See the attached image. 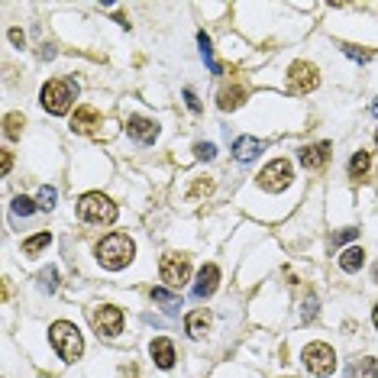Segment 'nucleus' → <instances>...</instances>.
<instances>
[{
    "mask_svg": "<svg viewBox=\"0 0 378 378\" xmlns=\"http://www.w3.org/2000/svg\"><path fill=\"white\" fill-rule=\"evenodd\" d=\"M130 259H133V240L123 236V233H110L107 240L97 243V262L104 269H123Z\"/></svg>",
    "mask_w": 378,
    "mask_h": 378,
    "instance_id": "1",
    "label": "nucleus"
},
{
    "mask_svg": "<svg viewBox=\"0 0 378 378\" xmlns=\"http://www.w3.org/2000/svg\"><path fill=\"white\" fill-rule=\"evenodd\" d=\"M52 346H55V352L65 362H74V359L81 356V349H84V343H81V333L74 323H68V320H58V323H52Z\"/></svg>",
    "mask_w": 378,
    "mask_h": 378,
    "instance_id": "2",
    "label": "nucleus"
},
{
    "mask_svg": "<svg viewBox=\"0 0 378 378\" xmlns=\"http://www.w3.org/2000/svg\"><path fill=\"white\" fill-rule=\"evenodd\" d=\"M78 217L84 223H113L116 220V204L104 194H84L78 201Z\"/></svg>",
    "mask_w": 378,
    "mask_h": 378,
    "instance_id": "3",
    "label": "nucleus"
},
{
    "mask_svg": "<svg viewBox=\"0 0 378 378\" xmlns=\"http://www.w3.org/2000/svg\"><path fill=\"white\" fill-rule=\"evenodd\" d=\"M72 101H74V84H72V81L55 78V81H49V84L43 87V107L49 110V113H55V116L68 113V110H72Z\"/></svg>",
    "mask_w": 378,
    "mask_h": 378,
    "instance_id": "4",
    "label": "nucleus"
},
{
    "mask_svg": "<svg viewBox=\"0 0 378 378\" xmlns=\"http://www.w3.org/2000/svg\"><path fill=\"white\" fill-rule=\"evenodd\" d=\"M159 275L168 288H182L184 282L191 278V259L182 252H168L162 255V265H159Z\"/></svg>",
    "mask_w": 378,
    "mask_h": 378,
    "instance_id": "5",
    "label": "nucleus"
},
{
    "mask_svg": "<svg viewBox=\"0 0 378 378\" xmlns=\"http://www.w3.org/2000/svg\"><path fill=\"white\" fill-rule=\"evenodd\" d=\"M91 323H94L97 336L113 340V336H120V330H123V311H120V307H113V304L94 307V311H91Z\"/></svg>",
    "mask_w": 378,
    "mask_h": 378,
    "instance_id": "6",
    "label": "nucleus"
},
{
    "mask_svg": "<svg viewBox=\"0 0 378 378\" xmlns=\"http://www.w3.org/2000/svg\"><path fill=\"white\" fill-rule=\"evenodd\" d=\"M304 365L313 372V375H330L336 369V356L327 343H311L304 346Z\"/></svg>",
    "mask_w": 378,
    "mask_h": 378,
    "instance_id": "7",
    "label": "nucleus"
},
{
    "mask_svg": "<svg viewBox=\"0 0 378 378\" xmlns=\"http://www.w3.org/2000/svg\"><path fill=\"white\" fill-rule=\"evenodd\" d=\"M291 178H294V172H291V162L288 159H275L272 165L262 168L259 184L265 191H282V188H288V184H291Z\"/></svg>",
    "mask_w": 378,
    "mask_h": 378,
    "instance_id": "8",
    "label": "nucleus"
},
{
    "mask_svg": "<svg viewBox=\"0 0 378 378\" xmlns=\"http://www.w3.org/2000/svg\"><path fill=\"white\" fill-rule=\"evenodd\" d=\"M288 87L294 91V94H307V91H313L317 87V68L307 65V62H294L288 72Z\"/></svg>",
    "mask_w": 378,
    "mask_h": 378,
    "instance_id": "9",
    "label": "nucleus"
},
{
    "mask_svg": "<svg viewBox=\"0 0 378 378\" xmlns=\"http://www.w3.org/2000/svg\"><path fill=\"white\" fill-rule=\"evenodd\" d=\"M126 133H130L136 143L149 145V143H155V136H159V123H155V120H145V116H130Z\"/></svg>",
    "mask_w": 378,
    "mask_h": 378,
    "instance_id": "10",
    "label": "nucleus"
},
{
    "mask_svg": "<svg viewBox=\"0 0 378 378\" xmlns=\"http://www.w3.org/2000/svg\"><path fill=\"white\" fill-rule=\"evenodd\" d=\"M220 284V269L217 265H204L197 272V284H194V298H211Z\"/></svg>",
    "mask_w": 378,
    "mask_h": 378,
    "instance_id": "11",
    "label": "nucleus"
},
{
    "mask_svg": "<svg viewBox=\"0 0 378 378\" xmlns=\"http://www.w3.org/2000/svg\"><path fill=\"white\" fill-rule=\"evenodd\" d=\"M149 352H152V359H155V365H159V369H172L174 365V346H172V340H165V336H159V340H152V349H149Z\"/></svg>",
    "mask_w": 378,
    "mask_h": 378,
    "instance_id": "12",
    "label": "nucleus"
},
{
    "mask_svg": "<svg viewBox=\"0 0 378 378\" xmlns=\"http://www.w3.org/2000/svg\"><path fill=\"white\" fill-rule=\"evenodd\" d=\"M330 159V143H317V145H304L301 149V165L304 168H320Z\"/></svg>",
    "mask_w": 378,
    "mask_h": 378,
    "instance_id": "13",
    "label": "nucleus"
},
{
    "mask_svg": "<svg viewBox=\"0 0 378 378\" xmlns=\"http://www.w3.org/2000/svg\"><path fill=\"white\" fill-rule=\"evenodd\" d=\"M97 123H101V113H97L94 107H81V110H74V116H72L74 133H91Z\"/></svg>",
    "mask_w": 378,
    "mask_h": 378,
    "instance_id": "14",
    "label": "nucleus"
},
{
    "mask_svg": "<svg viewBox=\"0 0 378 378\" xmlns=\"http://www.w3.org/2000/svg\"><path fill=\"white\" fill-rule=\"evenodd\" d=\"M246 101V87L243 84H230V87H220V94H217V104L220 110H236L240 104Z\"/></svg>",
    "mask_w": 378,
    "mask_h": 378,
    "instance_id": "15",
    "label": "nucleus"
},
{
    "mask_svg": "<svg viewBox=\"0 0 378 378\" xmlns=\"http://www.w3.org/2000/svg\"><path fill=\"white\" fill-rule=\"evenodd\" d=\"M262 149H265V145H262L259 139H252V136H240L236 143H233V155H236L240 162H252Z\"/></svg>",
    "mask_w": 378,
    "mask_h": 378,
    "instance_id": "16",
    "label": "nucleus"
},
{
    "mask_svg": "<svg viewBox=\"0 0 378 378\" xmlns=\"http://www.w3.org/2000/svg\"><path fill=\"white\" fill-rule=\"evenodd\" d=\"M188 336H194V340H201L204 333H207V327H211V313L207 311H194V313H188Z\"/></svg>",
    "mask_w": 378,
    "mask_h": 378,
    "instance_id": "17",
    "label": "nucleus"
},
{
    "mask_svg": "<svg viewBox=\"0 0 378 378\" xmlns=\"http://www.w3.org/2000/svg\"><path fill=\"white\" fill-rule=\"evenodd\" d=\"M365 265V252L359 246H352V249H346V252L340 255V269L343 272H349V275H352V272H359Z\"/></svg>",
    "mask_w": 378,
    "mask_h": 378,
    "instance_id": "18",
    "label": "nucleus"
},
{
    "mask_svg": "<svg viewBox=\"0 0 378 378\" xmlns=\"http://www.w3.org/2000/svg\"><path fill=\"white\" fill-rule=\"evenodd\" d=\"M369 168H372V159H369V152H362L359 149L352 159H349V178H356V182H362L365 174H369Z\"/></svg>",
    "mask_w": 378,
    "mask_h": 378,
    "instance_id": "19",
    "label": "nucleus"
},
{
    "mask_svg": "<svg viewBox=\"0 0 378 378\" xmlns=\"http://www.w3.org/2000/svg\"><path fill=\"white\" fill-rule=\"evenodd\" d=\"M349 378H378V362L375 359H359V362L349 369Z\"/></svg>",
    "mask_w": 378,
    "mask_h": 378,
    "instance_id": "20",
    "label": "nucleus"
},
{
    "mask_svg": "<svg viewBox=\"0 0 378 378\" xmlns=\"http://www.w3.org/2000/svg\"><path fill=\"white\" fill-rule=\"evenodd\" d=\"M49 243H52L49 233H39V236H33V240L23 243V252H26V255H39L45 246H49Z\"/></svg>",
    "mask_w": 378,
    "mask_h": 378,
    "instance_id": "21",
    "label": "nucleus"
},
{
    "mask_svg": "<svg viewBox=\"0 0 378 378\" xmlns=\"http://www.w3.org/2000/svg\"><path fill=\"white\" fill-rule=\"evenodd\" d=\"M152 301H159V304H165V311L172 313V311H178V307H182V298H178V294H168L165 288H155L152 291Z\"/></svg>",
    "mask_w": 378,
    "mask_h": 378,
    "instance_id": "22",
    "label": "nucleus"
},
{
    "mask_svg": "<svg viewBox=\"0 0 378 378\" xmlns=\"http://www.w3.org/2000/svg\"><path fill=\"white\" fill-rule=\"evenodd\" d=\"M55 201H58V191L45 184V188L39 191V207H43V211H52V207H55Z\"/></svg>",
    "mask_w": 378,
    "mask_h": 378,
    "instance_id": "23",
    "label": "nucleus"
},
{
    "mask_svg": "<svg viewBox=\"0 0 378 378\" xmlns=\"http://www.w3.org/2000/svg\"><path fill=\"white\" fill-rule=\"evenodd\" d=\"M13 211L20 213V217H29V213L36 211V207H33V201H29V197H16V201H13Z\"/></svg>",
    "mask_w": 378,
    "mask_h": 378,
    "instance_id": "24",
    "label": "nucleus"
},
{
    "mask_svg": "<svg viewBox=\"0 0 378 378\" xmlns=\"http://www.w3.org/2000/svg\"><path fill=\"white\" fill-rule=\"evenodd\" d=\"M194 152L201 155V159H213V155H217V145H213V143H197Z\"/></svg>",
    "mask_w": 378,
    "mask_h": 378,
    "instance_id": "25",
    "label": "nucleus"
},
{
    "mask_svg": "<svg viewBox=\"0 0 378 378\" xmlns=\"http://www.w3.org/2000/svg\"><path fill=\"white\" fill-rule=\"evenodd\" d=\"M39 282H43V284H45V288H49V291H55V284H58V272H55V269L43 272V275H39Z\"/></svg>",
    "mask_w": 378,
    "mask_h": 378,
    "instance_id": "26",
    "label": "nucleus"
},
{
    "mask_svg": "<svg viewBox=\"0 0 378 378\" xmlns=\"http://www.w3.org/2000/svg\"><path fill=\"white\" fill-rule=\"evenodd\" d=\"M301 317H304V320H313V317H317V301H307V304H304V311H301Z\"/></svg>",
    "mask_w": 378,
    "mask_h": 378,
    "instance_id": "27",
    "label": "nucleus"
},
{
    "mask_svg": "<svg viewBox=\"0 0 378 378\" xmlns=\"http://www.w3.org/2000/svg\"><path fill=\"white\" fill-rule=\"evenodd\" d=\"M346 55L349 58H359V62H369V58H372L369 52H359V49H352V45H346Z\"/></svg>",
    "mask_w": 378,
    "mask_h": 378,
    "instance_id": "28",
    "label": "nucleus"
},
{
    "mask_svg": "<svg viewBox=\"0 0 378 378\" xmlns=\"http://www.w3.org/2000/svg\"><path fill=\"white\" fill-rule=\"evenodd\" d=\"M20 116H7V136H16V133H20Z\"/></svg>",
    "mask_w": 378,
    "mask_h": 378,
    "instance_id": "29",
    "label": "nucleus"
},
{
    "mask_svg": "<svg viewBox=\"0 0 378 378\" xmlns=\"http://www.w3.org/2000/svg\"><path fill=\"white\" fill-rule=\"evenodd\" d=\"M352 236H359V230H343L333 236V243H346V240H352Z\"/></svg>",
    "mask_w": 378,
    "mask_h": 378,
    "instance_id": "30",
    "label": "nucleus"
},
{
    "mask_svg": "<svg viewBox=\"0 0 378 378\" xmlns=\"http://www.w3.org/2000/svg\"><path fill=\"white\" fill-rule=\"evenodd\" d=\"M184 101H188V107H191V110H194V113H197V110H201V104H197V97H194V91H184Z\"/></svg>",
    "mask_w": 378,
    "mask_h": 378,
    "instance_id": "31",
    "label": "nucleus"
},
{
    "mask_svg": "<svg viewBox=\"0 0 378 378\" xmlns=\"http://www.w3.org/2000/svg\"><path fill=\"white\" fill-rule=\"evenodd\" d=\"M372 116H378V101H375V104H372Z\"/></svg>",
    "mask_w": 378,
    "mask_h": 378,
    "instance_id": "32",
    "label": "nucleus"
},
{
    "mask_svg": "<svg viewBox=\"0 0 378 378\" xmlns=\"http://www.w3.org/2000/svg\"><path fill=\"white\" fill-rule=\"evenodd\" d=\"M375 327H378V304H375Z\"/></svg>",
    "mask_w": 378,
    "mask_h": 378,
    "instance_id": "33",
    "label": "nucleus"
},
{
    "mask_svg": "<svg viewBox=\"0 0 378 378\" xmlns=\"http://www.w3.org/2000/svg\"><path fill=\"white\" fill-rule=\"evenodd\" d=\"M375 282H378V265H375Z\"/></svg>",
    "mask_w": 378,
    "mask_h": 378,
    "instance_id": "34",
    "label": "nucleus"
},
{
    "mask_svg": "<svg viewBox=\"0 0 378 378\" xmlns=\"http://www.w3.org/2000/svg\"><path fill=\"white\" fill-rule=\"evenodd\" d=\"M375 139H378V133H375Z\"/></svg>",
    "mask_w": 378,
    "mask_h": 378,
    "instance_id": "35",
    "label": "nucleus"
}]
</instances>
